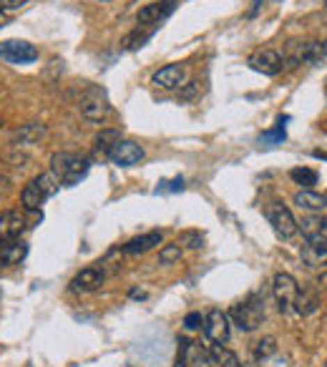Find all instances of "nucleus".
I'll return each mask as SVG.
<instances>
[{
	"label": "nucleus",
	"instance_id": "36",
	"mask_svg": "<svg viewBox=\"0 0 327 367\" xmlns=\"http://www.w3.org/2000/svg\"><path fill=\"white\" fill-rule=\"evenodd\" d=\"M8 189H10V181L6 177H0V194H6Z\"/></svg>",
	"mask_w": 327,
	"mask_h": 367
},
{
	"label": "nucleus",
	"instance_id": "41",
	"mask_svg": "<svg viewBox=\"0 0 327 367\" xmlns=\"http://www.w3.org/2000/svg\"><path fill=\"white\" fill-rule=\"evenodd\" d=\"M0 129H3V121H0Z\"/></svg>",
	"mask_w": 327,
	"mask_h": 367
},
{
	"label": "nucleus",
	"instance_id": "27",
	"mask_svg": "<svg viewBox=\"0 0 327 367\" xmlns=\"http://www.w3.org/2000/svg\"><path fill=\"white\" fill-rule=\"evenodd\" d=\"M212 357H214V362L219 367H242L239 357H237L232 350L222 348V345H214V348H212Z\"/></svg>",
	"mask_w": 327,
	"mask_h": 367
},
{
	"label": "nucleus",
	"instance_id": "39",
	"mask_svg": "<svg viewBox=\"0 0 327 367\" xmlns=\"http://www.w3.org/2000/svg\"><path fill=\"white\" fill-rule=\"evenodd\" d=\"M325 96H327V81H325Z\"/></svg>",
	"mask_w": 327,
	"mask_h": 367
},
{
	"label": "nucleus",
	"instance_id": "11",
	"mask_svg": "<svg viewBox=\"0 0 327 367\" xmlns=\"http://www.w3.org/2000/svg\"><path fill=\"white\" fill-rule=\"evenodd\" d=\"M249 66L255 68V71L264 73V76H277L282 71V66H285V58L277 51H272V48H262V51H257L249 58Z\"/></svg>",
	"mask_w": 327,
	"mask_h": 367
},
{
	"label": "nucleus",
	"instance_id": "32",
	"mask_svg": "<svg viewBox=\"0 0 327 367\" xmlns=\"http://www.w3.org/2000/svg\"><path fill=\"white\" fill-rule=\"evenodd\" d=\"M164 191H184V179L177 177V179H171V181H159L157 194H164Z\"/></svg>",
	"mask_w": 327,
	"mask_h": 367
},
{
	"label": "nucleus",
	"instance_id": "40",
	"mask_svg": "<svg viewBox=\"0 0 327 367\" xmlns=\"http://www.w3.org/2000/svg\"><path fill=\"white\" fill-rule=\"evenodd\" d=\"M0 267H3V259H0Z\"/></svg>",
	"mask_w": 327,
	"mask_h": 367
},
{
	"label": "nucleus",
	"instance_id": "3",
	"mask_svg": "<svg viewBox=\"0 0 327 367\" xmlns=\"http://www.w3.org/2000/svg\"><path fill=\"white\" fill-rule=\"evenodd\" d=\"M79 111L86 121H91V124H101L106 121V116L111 113V106L106 101V93L98 91V88H88L86 96H81L79 101Z\"/></svg>",
	"mask_w": 327,
	"mask_h": 367
},
{
	"label": "nucleus",
	"instance_id": "38",
	"mask_svg": "<svg viewBox=\"0 0 327 367\" xmlns=\"http://www.w3.org/2000/svg\"><path fill=\"white\" fill-rule=\"evenodd\" d=\"M320 56H322V58L327 56V40H325V43H320Z\"/></svg>",
	"mask_w": 327,
	"mask_h": 367
},
{
	"label": "nucleus",
	"instance_id": "34",
	"mask_svg": "<svg viewBox=\"0 0 327 367\" xmlns=\"http://www.w3.org/2000/svg\"><path fill=\"white\" fill-rule=\"evenodd\" d=\"M196 91H199V81H191V83L184 85V91L179 96H182V101H191L196 96Z\"/></svg>",
	"mask_w": 327,
	"mask_h": 367
},
{
	"label": "nucleus",
	"instance_id": "25",
	"mask_svg": "<svg viewBox=\"0 0 327 367\" xmlns=\"http://www.w3.org/2000/svg\"><path fill=\"white\" fill-rule=\"evenodd\" d=\"M289 121V116H280L277 118V126L272 129V131H264L260 136V144H267V146H275V144H282L285 138H287V133H285V124Z\"/></svg>",
	"mask_w": 327,
	"mask_h": 367
},
{
	"label": "nucleus",
	"instance_id": "6",
	"mask_svg": "<svg viewBox=\"0 0 327 367\" xmlns=\"http://www.w3.org/2000/svg\"><path fill=\"white\" fill-rule=\"evenodd\" d=\"M0 58L13 66H26L38 60V48L28 43V40H3L0 43Z\"/></svg>",
	"mask_w": 327,
	"mask_h": 367
},
{
	"label": "nucleus",
	"instance_id": "10",
	"mask_svg": "<svg viewBox=\"0 0 327 367\" xmlns=\"http://www.w3.org/2000/svg\"><path fill=\"white\" fill-rule=\"evenodd\" d=\"M179 0H159V3H149L146 8L138 10V26H159L164 18H169L177 10Z\"/></svg>",
	"mask_w": 327,
	"mask_h": 367
},
{
	"label": "nucleus",
	"instance_id": "4",
	"mask_svg": "<svg viewBox=\"0 0 327 367\" xmlns=\"http://www.w3.org/2000/svg\"><path fill=\"white\" fill-rule=\"evenodd\" d=\"M297 282H294V277L287 275V272H280L275 275L272 279V295H275V302H277V309H280L282 315H287L294 309V300H297Z\"/></svg>",
	"mask_w": 327,
	"mask_h": 367
},
{
	"label": "nucleus",
	"instance_id": "8",
	"mask_svg": "<svg viewBox=\"0 0 327 367\" xmlns=\"http://www.w3.org/2000/svg\"><path fill=\"white\" fill-rule=\"evenodd\" d=\"M204 334L207 340H212L214 345H224L229 340V317L224 315L222 309H209L204 315Z\"/></svg>",
	"mask_w": 327,
	"mask_h": 367
},
{
	"label": "nucleus",
	"instance_id": "22",
	"mask_svg": "<svg viewBox=\"0 0 327 367\" xmlns=\"http://www.w3.org/2000/svg\"><path fill=\"white\" fill-rule=\"evenodd\" d=\"M43 202H46V197H43V191L35 186V184H28L26 189L20 191V204H23V209L26 211H40V206H43Z\"/></svg>",
	"mask_w": 327,
	"mask_h": 367
},
{
	"label": "nucleus",
	"instance_id": "1",
	"mask_svg": "<svg viewBox=\"0 0 327 367\" xmlns=\"http://www.w3.org/2000/svg\"><path fill=\"white\" fill-rule=\"evenodd\" d=\"M88 169H91L88 158L68 154V151L53 154V158H51V171L58 177V181L63 184V186H76V184L88 174Z\"/></svg>",
	"mask_w": 327,
	"mask_h": 367
},
{
	"label": "nucleus",
	"instance_id": "21",
	"mask_svg": "<svg viewBox=\"0 0 327 367\" xmlns=\"http://www.w3.org/2000/svg\"><path fill=\"white\" fill-rule=\"evenodd\" d=\"M317 307H320V297H317V292H312V289H302V292H297V300H294L297 315L308 317V315H312Z\"/></svg>",
	"mask_w": 327,
	"mask_h": 367
},
{
	"label": "nucleus",
	"instance_id": "19",
	"mask_svg": "<svg viewBox=\"0 0 327 367\" xmlns=\"http://www.w3.org/2000/svg\"><path fill=\"white\" fill-rule=\"evenodd\" d=\"M297 229H302V234L308 239H317V236H327V219L325 217H302V222H297Z\"/></svg>",
	"mask_w": 327,
	"mask_h": 367
},
{
	"label": "nucleus",
	"instance_id": "24",
	"mask_svg": "<svg viewBox=\"0 0 327 367\" xmlns=\"http://www.w3.org/2000/svg\"><path fill=\"white\" fill-rule=\"evenodd\" d=\"M33 184H35V186L43 191V197H46V199H51L53 194H58V189H61V181H58V177H56L53 171H46V174L35 177V179H33Z\"/></svg>",
	"mask_w": 327,
	"mask_h": 367
},
{
	"label": "nucleus",
	"instance_id": "15",
	"mask_svg": "<svg viewBox=\"0 0 327 367\" xmlns=\"http://www.w3.org/2000/svg\"><path fill=\"white\" fill-rule=\"evenodd\" d=\"M101 284H104V272L98 267H86L73 277L71 287L76 289V292H96Z\"/></svg>",
	"mask_w": 327,
	"mask_h": 367
},
{
	"label": "nucleus",
	"instance_id": "29",
	"mask_svg": "<svg viewBox=\"0 0 327 367\" xmlns=\"http://www.w3.org/2000/svg\"><path fill=\"white\" fill-rule=\"evenodd\" d=\"M116 141H121V133H118L116 129H104V131L96 136V149L104 151V154H109Z\"/></svg>",
	"mask_w": 327,
	"mask_h": 367
},
{
	"label": "nucleus",
	"instance_id": "26",
	"mask_svg": "<svg viewBox=\"0 0 327 367\" xmlns=\"http://www.w3.org/2000/svg\"><path fill=\"white\" fill-rule=\"evenodd\" d=\"M289 179L294 184H300L302 189H312L314 184H317V171L308 169V166H297V169L289 171Z\"/></svg>",
	"mask_w": 327,
	"mask_h": 367
},
{
	"label": "nucleus",
	"instance_id": "5",
	"mask_svg": "<svg viewBox=\"0 0 327 367\" xmlns=\"http://www.w3.org/2000/svg\"><path fill=\"white\" fill-rule=\"evenodd\" d=\"M179 367H214V357L202 342L182 337L179 340Z\"/></svg>",
	"mask_w": 327,
	"mask_h": 367
},
{
	"label": "nucleus",
	"instance_id": "35",
	"mask_svg": "<svg viewBox=\"0 0 327 367\" xmlns=\"http://www.w3.org/2000/svg\"><path fill=\"white\" fill-rule=\"evenodd\" d=\"M28 0H0V10H15V8H23Z\"/></svg>",
	"mask_w": 327,
	"mask_h": 367
},
{
	"label": "nucleus",
	"instance_id": "2",
	"mask_svg": "<svg viewBox=\"0 0 327 367\" xmlns=\"http://www.w3.org/2000/svg\"><path fill=\"white\" fill-rule=\"evenodd\" d=\"M229 317L234 320V325L242 329V332H255L262 325V320H264V302L257 295H249L244 302H239V304L232 307Z\"/></svg>",
	"mask_w": 327,
	"mask_h": 367
},
{
	"label": "nucleus",
	"instance_id": "20",
	"mask_svg": "<svg viewBox=\"0 0 327 367\" xmlns=\"http://www.w3.org/2000/svg\"><path fill=\"white\" fill-rule=\"evenodd\" d=\"M154 33H157V26H151V28L138 26L136 31H131V33L121 40V48H124V51H136V48L146 46V40H149Z\"/></svg>",
	"mask_w": 327,
	"mask_h": 367
},
{
	"label": "nucleus",
	"instance_id": "12",
	"mask_svg": "<svg viewBox=\"0 0 327 367\" xmlns=\"http://www.w3.org/2000/svg\"><path fill=\"white\" fill-rule=\"evenodd\" d=\"M302 262L310 269L327 264V236H317V239H308L302 244Z\"/></svg>",
	"mask_w": 327,
	"mask_h": 367
},
{
	"label": "nucleus",
	"instance_id": "7",
	"mask_svg": "<svg viewBox=\"0 0 327 367\" xmlns=\"http://www.w3.org/2000/svg\"><path fill=\"white\" fill-rule=\"evenodd\" d=\"M269 217V224H272V229L277 231V236H282V239H292L294 234H297V219L292 217V211L285 206V204H272L267 211Z\"/></svg>",
	"mask_w": 327,
	"mask_h": 367
},
{
	"label": "nucleus",
	"instance_id": "13",
	"mask_svg": "<svg viewBox=\"0 0 327 367\" xmlns=\"http://www.w3.org/2000/svg\"><path fill=\"white\" fill-rule=\"evenodd\" d=\"M23 229H26V219H23L20 211L10 209L0 214V242H13Z\"/></svg>",
	"mask_w": 327,
	"mask_h": 367
},
{
	"label": "nucleus",
	"instance_id": "9",
	"mask_svg": "<svg viewBox=\"0 0 327 367\" xmlns=\"http://www.w3.org/2000/svg\"><path fill=\"white\" fill-rule=\"evenodd\" d=\"M144 149L138 144H134V141H116L113 144V149L109 151V158H111L113 164L116 166H136V164H141L144 161Z\"/></svg>",
	"mask_w": 327,
	"mask_h": 367
},
{
	"label": "nucleus",
	"instance_id": "30",
	"mask_svg": "<svg viewBox=\"0 0 327 367\" xmlns=\"http://www.w3.org/2000/svg\"><path fill=\"white\" fill-rule=\"evenodd\" d=\"M275 352H277V340L272 337V334L262 337V340L255 345V360H267L269 354H275Z\"/></svg>",
	"mask_w": 327,
	"mask_h": 367
},
{
	"label": "nucleus",
	"instance_id": "17",
	"mask_svg": "<svg viewBox=\"0 0 327 367\" xmlns=\"http://www.w3.org/2000/svg\"><path fill=\"white\" fill-rule=\"evenodd\" d=\"M292 202L305 211H325L327 209V194H320V191H312V189L297 191Z\"/></svg>",
	"mask_w": 327,
	"mask_h": 367
},
{
	"label": "nucleus",
	"instance_id": "31",
	"mask_svg": "<svg viewBox=\"0 0 327 367\" xmlns=\"http://www.w3.org/2000/svg\"><path fill=\"white\" fill-rule=\"evenodd\" d=\"M182 247L179 244H166L161 250V256H159V262L161 264H174V262H179L182 259Z\"/></svg>",
	"mask_w": 327,
	"mask_h": 367
},
{
	"label": "nucleus",
	"instance_id": "28",
	"mask_svg": "<svg viewBox=\"0 0 327 367\" xmlns=\"http://www.w3.org/2000/svg\"><path fill=\"white\" fill-rule=\"evenodd\" d=\"M177 244L179 247H186V250H202L204 247V234L202 231H196V229H186L182 231V234L177 236Z\"/></svg>",
	"mask_w": 327,
	"mask_h": 367
},
{
	"label": "nucleus",
	"instance_id": "18",
	"mask_svg": "<svg viewBox=\"0 0 327 367\" xmlns=\"http://www.w3.org/2000/svg\"><path fill=\"white\" fill-rule=\"evenodd\" d=\"M0 244H3L0 247V259H3V264H20L26 259L28 244L18 242V239H13V242H0Z\"/></svg>",
	"mask_w": 327,
	"mask_h": 367
},
{
	"label": "nucleus",
	"instance_id": "14",
	"mask_svg": "<svg viewBox=\"0 0 327 367\" xmlns=\"http://www.w3.org/2000/svg\"><path fill=\"white\" fill-rule=\"evenodd\" d=\"M184 76H186V68L179 66V63H169V66L159 68L157 73H154V83L159 85V88H166V91H171V88H179V85H184Z\"/></svg>",
	"mask_w": 327,
	"mask_h": 367
},
{
	"label": "nucleus",
	"instance_id": "33",
	"mask_svg": "<svg viewBox=\"0 0 327 367\" xmlns=\"http://www.w3.org/2000/svg\"><path fill=\"white\" fill-rule=\"evenodd\" d=\"M202 325H204L202 312H189V315L184 317V327H186V329H199Z\"/></svg>",
	"mask_w": 327,
	"mask_h": 367
},
{
	"label": "nucleus",
	"instance_id": "16",
	"mask_svg": "<svg viewBox=\"0 0 327 367\" xmlns=\"http://www.w3.org/2000/svg\"><path fill=\"white\" fill-rule=\"evenodd\" d=\"M164 242V234L161 231H146V234H141V236H134L131 242H126L124 244V254H144V252H149V250H154L157 244H161Z\"/></svg>",
	"mask_w": 327,
	"mask_h": 367
},
{
	"label": "nucleus",
	"instance_id": "23",
	"mask_svg": "<svg viewBox=\"0 0 327 367\" xmlns=\"http://www.w3.org/2000/svg\"><path fill=\"white\" fill-rule=\"evenodd\" d=\"M46 136V126L43 124H28L23 129H18L13 136V144H38L40 138Z\"/></svg>",
	"mask_w": 327,
	"mask_h": 367
},
{
	"label": "nucleus",
	"instance_id": "37",
	"mask_svg": "<svg viewBox=\"0 0 327 367\" xmlns=\"http://www.w3.org/2000/svg\"><path fill=\"white\" fill-rule=\"evenodd\" d=\"M131 297H134V300H144L146 292H141V289H131Z\"/></svg>",
	"mask_w": 327,
	"mask_h": 367
}]
</instances>
